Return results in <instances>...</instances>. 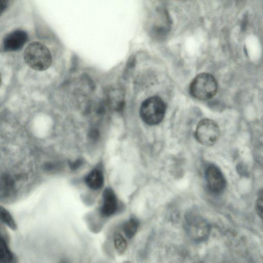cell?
Instances as JSON below:
<instances>
[{
  "mask_svg": "<svg viewBox=\"0 0 263 263\" xmlns=\"http://www.w3.org/2000/svg\"><path fill=\"white\" fill-rule=\"evenodd\" d=\"M205 178L209 190L214 194H219L226 185L225 178L220 170L214 165H209L205 171Z\"/></svg>",
  "mask_w": 263,
  "mask_h": 263,
  "instance_id": "5",
  "label": "cell"
},
{
  "mask_svg": "<svg viewBox=\"0 0 263 263\" xmlns=\"http://www.w3.org/2000/svg\"><path fill=\"white\" fill-rule=\"evenodd\" d=\"M28 39L27 33L22 30H16L8 33L3 41V48L5 51H15L21 49Z\"/></svg>",
  "mask_w": 263,
  "mask_h": 263,
  "instance_id": "6",
  "label": "cell"
},
{
  "mask_svg": "<svg viewBox=\"0 0 263 263\" xmlns=\"http://www.w3.org/2000/svg\"><path fill=\"white\" fill-rule=\"evenodd\" d=\"M24 59L32 69L43 71L50 66L52 57L50 51L44 44L34 42L29 44L25 48Z\"/></svg>",
  "mask_w": 263,
  "mask_h": 263,
  "instance_id": "1",
  "label": "cell"
},
{
  "mask_svg": "<svg viewBox=\"0 0 263 263\" xmlns=\"http://www.w3.org/2000/svg\"><path fill=\"white\" fill-rule=\"evenodd\" d=\"M255 208L259 216L263 219V190L260 191L258 195Z\"/></svg>",
  "mask_w": 263,
  "mask_h": 263,
  "instance_id": "15",
  "label": "cell"
},
{
  "mask_svg": "<svg viewBox=\"0 0 263 263\" xmlns=\"http://www.w3.org/2000/svg\"><path fill=\"white\" fill-rule=\"evenodd\" d=\"M1 219L7 226L13 230L16 229V223L11 214L4 208H1Z\"/></svg>",
  "mask_w": 263,
  "mask_h": 263,
  "instance_id": "14",
  "label": "cell"
},
{
  "mask_svg": "<svg viewBox=\"0 0 263 263\" xmlns=\"http://www.w3.org/2000/svg\"><path fill=\"white\" fill-rule=\"evenodd\" d=\"M81 164L82 161L78 160L71 163L70 164V166L72 169L75 170L78 168L81 165Z\"/></svg>",
  "mask_w": 263,
  "mask_h": 263,
  "instance_id": "17",
  "label": "cell"
},
{
  "mask_svg": "<svg viewBox=\"0 0 263 263\" xmlns=\"http://www.w3.org/2000/svg\"><path fill=\"white\" fill-rule=\"evenodd\" d=\"M138 226V220L134 218H130L124 223L123 226L124 231L127 238H131L135 235Z\"/></svg>",
  "mask_w": 263,
  "mask_h": 263,
  "instance_id": "12",
  "label": "cell"
},
{
  "mask_svg": "<svg viewBox=\"0 0 263 263\" xmlns=\"http://www.w3.org/2000/svg\"><path fill=\"white\" fill-rule=\"evenodd\" d=\"M217 83L213 76L201 73L196 76L190 85V92L193 97L199 100L212 98L217 90Z\"/></svg>",
  "mask_w": 263,
  "mask_h": 263,
  "instance_id": "2",
  "label": "cell"
},
{
  "mask_svg": "<svg viewBox=\"0 0 263 263\" xmlns=\"http://www.w3.org/2000/svg\"><path fill=\"white\" fill-rule=\"evenodd\" d=\"M187 227L189 233L195 239L202 240L209 234L208 224L200 219L194 218L190 219Z\"/></svg>",
  "mask_w": 263,
  "mask_h": 263,
  "instance_id": "7",
  "label": "cell"
},
{
  "mask_svg": "<svg viewBox=\"0 0 263 263\" xmlns=\"http://www.w3.org/2000/svg\"><path fill=\"white\" fill-rule=\"evenodd\" d=\"M90 136L91 138L93 139L98 138L99 136V132L96 129H92L90 133Z\"/></svg>",
  "mask_w": 263,
  "mask_h": 263,
  "instance_id": "18",
  "label": "cell"
},
{
  "mask_svg": "<svg viewBox=\"0 0 263 263\" xmlns=\"http://www.w3.org/2000/svg\"><path fill=\"white\" fill-rule=\"evenodd\" d=\"M107 101L110 107L116 110H121L124 104V94L119 88H111L107 93Z\"/></svg>",
  "mask_w": 263,
  "mask_h": 263,
  "instance_id": "9",
  "label": "cell"
},
{
  "mask_svg": "<svg viewBox=\"0 0 263 263\" xmlns=\"http://www.w3.org/2000/svg\"><path fill=\"white\" fill-rule=\"evenodd\" d=\"M9 1H0V13L2 14L9 6Z\"/></svg>",
  "mask_w": 263,
  "mask_h": 263,
  "instance_id": "16",
  "label": "cell"
},
{
  "mask_svg": "<svg viewBox=\"0 0 263 263\" xmlns=\"http://www.w3.org/2000/svg\"><path fill=\"white\" fill-rule=\"evenodd\" d=\"M166 111V105L158 96L147 98L142 103L140 115L142 120L149 125L159 124L163 120Z\"/></svg>",
  "mask_w": 263,
  "mask_h": 263,
  "instance_id": "3",
  "label": "cell"
},
{
  "mask_svg": "<svg viewBox=\"0 0 263 263\" xmlns=\"http://www.w3.org/2000/svg\"><path fill=\"white\" fill-rule=\"evenodd\" d=\"M114 243L117 251L120 254H123L127 248V243L125 238L119 233H116L114 236Z\"/></svg>",
  "mask_w": 263,
  "mask_h": 263,
  "instance_id": "13",
  "label": "cell"
},
{
  "mask_svg": "<svg viewBox=\"0 0 263 263\" xmlns=\"http://www.w3.org/2000/svg\"><path fill=\"white\" fill-rule=\"evenodd\" d=\"M103 199L101 213L105 217L110 216L117 210L118 203L116 195L111 189H106L103 194Z\"/></svg>",
  "mask_w": 263,
  "mask_h": 263,
  "instance_id": "8",
  "label": "cell"
},
{
  "mask_svg": "<svg viewBox=\"0 0 263 263\" xmlns=\"http://www.w3.org/2000/svg\"><path fill=\"white\" fill-rule=\"evenodd\" d=\"M195 135L196 139L201 144L210 146L214 145L218 139L220 129L214 121L204 119L198 123Z\"/></svg>",
  "mask_w": 263,
  "mask_h": 263,
  "instance_id": "4",
  "label": "cell"
},
{
  "mask_svg": "<svg viewBox=\"0 0 263 263\" xmlns=\"http://www.w3.org/2000/svg\"><path fill=\"white\" fill-rule=\"evenodd\" d=\"M104 178L102 173L98 170L91 171L86 177L85 182L90 189H100L103 185Z\"/></svg>",
  "mask_w": 263,
  "mask_h": 263,
  "instance_id": "10",
  "label": "cell"
},
{
  "mask_svg": "<svg viewBox=\"0 0 263 263\" xmlns=\"http://www.w3.org/2000/svg\"><path fill=\"white\" fill-rule=\"evenodd\" d=\"M14 256L5 240L2 237L0 241V263H13Z\"/></svg>",
  "mask_w": 263,
  "mask_h": 263,
  "instance_id": "11",
  "label": "cell"
}]
</instances>
